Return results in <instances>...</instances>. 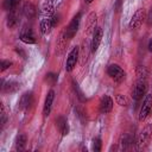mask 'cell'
Here are the masks:
<instances>
[{
    "instance_id": "cell-1",
    "label": "cell",
    "mask_w": 152,
    "mask_h": 152,
    "mask_svg": "<svg viewBox=\"0 0 152 152\" xmlns=\"http://www.w3.org/2000/svg\"><path fill=\"white\" fill-rule=\"evenodd\" d=\"M146 91H147V78L146 77H138V81L132 89V97L138 101L142 96L146 95Z\"/></svg>"
},
{
    "instance_id": "cell-2",
    "label": "cell",
    "mask_w": 152,
    "mask_h": 152,
    "mask_svg": "<svg viewBox=\"0 0 152 152\" xmlns=\"http://www.w3.org/2000/svg\"><path fill=\"white\" fill-rule=\"evenodd\" d=\"M80 21H81V13H77L72 18V20L70 21V24L68 25V27L65 28V31L63 33L65 39H71L76 34V32L78 30V26H80Z\"/></svg>"
},
{
    "instance_id": "cell-3",
    "label": "cell",
    "mask_w": 152,
    "mask_h": 152,
    "mask_svg": "<svg viewBox=\"0 0 152 152\" xmlns=\"http://www.w3.org/2000/svg\"><path fill=\"white\" fill-rule=\"evenodd\" d=\"M145 15H146L145 10H144V8H138V10L134 12V14L132 15L131 20H129V25H128L129 28H131V30H137V28H139V27L142 25L144 20H145Z\"/></svg>"
},
{
    "instance_id": "cell-4",
    "label": "cell",
    "mask_w": 152,
    "mask_h": 152,
    "mask_svg": "<svg viewBox=\"0 0 152 152\" xmlns=\"http://www.w3.org/2000/svg\"><path fill=\"white\" fill-rule=\"evenodd\" d=\"M107 74L116 82H122L126 78V72L118 64H110L107 68Z\"/></svg>"
},
{
    "instance_id": "cell-5",
    "label": "cell",
    "mask_w": 152,
    "mask_h": 152,
    "mask_svg": "<svg viewBox=\"0 0 152 152\" xmlns=\"http://www.w3.org/2000/svg\"><path fill=\"white\" fill-rule=\"evenodd\" d=\"M152 109V95H145V99L142 101V104L140 107V112H139V120L142 121L145 120Z\"/></svg>"
},
{
    "instance_id": "cell-6",
    "label": "cell",
    "mask_w": 152,
    "mask_h": 152,
    "mask_svg": "<svg viewBox=\"0 0 152 152\" xmlns=\"http://www.w3.org/2000/svg\"><path fill=\"white\" fill-rule=\"evenodd\" d=\"M151 135H152V125H146V126L141 129V132H140V134H139V137H138L137 145H138V148H139V150L142 148V147L147 144V141L150 140Z\"/></svg>"
},
{
    "instance_id": "cell-7",
    "label": "cell",
    "mask_w": 152,
    "mask_h": 152,
    "mask_svg": "<svg viewBox=\"0 0 152 152\" xmlns=\"http://www.w3.org/2000/svg\"><path fill=\"white\" fill-rule=\"evenodd\" d=\"M78 52H80L78 46H75L69 52L68 58H66V63H65V70L66 71H72L74 68L76 66V63H77V59H78Z\"/></svg>"
},
{
    "instance_id": "cell-8",
    "label": "cell",
    "mask_w": 152,
    "mask_h": 152,
    "mask_svg": "<svg viewBox=\"0 0 152 152\" xmlns=\"http://www.w3.org/2000/svg\"><path fill=\"white\" fill-rule=\"evenodd\" d=\"M20 40L25 44H34L36 43V37L33 33V30L31 27L24 26L20 31Z\"/></svg>"
},
{
    "instance_id": "cell-9",
    "label": "cell",
    "mask_w": 152,
    "mask_h": 152,
    "mask_svg": "<svg viewBox=\"0 0 152 152\" xmlns=\"http://www.w3.org/2000/svg\"><path fill=\"white\" fill-rule=\"evenodd\" d=\"M33 103V94L31 91H26L21 95L19 103H18V108L20 110H27Z\"/></svg>"
},
{
    "instance_id": "cell-10",
    "label": "cell",
    "mask_w": 152,
    "mask_h": 152,
    "mask_svg": "<svg viewBox=\"0 0 152 152\" xmlns=\"http://www.w3.org/2000/svg\"><path fill=\"white\" fill-rule=\"evenodd\" d=\"M57 2H58V0H46L42 6V14L44 17L51 18L55 14V10H56V6H57Z\"/></svg>"
},
{
    "instance_id": "cell-11",
    "label": "cell",
    "mask_w": 152,
    "mask_h": 152,
    "mask_svg": "<svg viewBox=\"0 0 152 152\" xmlns=\"http://www.w3.org/2000/svg\"><path fill=\"white\" fill-rule=\"evenodd\" d=\"M102 34L103 31L101 27H95L94 32H93V39H91V51L95 52L99 49V45L102 40Z\"/></svg>"
},
{
    "instance_id": "cell-12",
    "label": "cell",
    "mask_w": 152,
    "mask_h": 152,
    "mask_svg": "<svg viewBox=\"0 0 152 152\" xmlns=\"http://www.w3.org/2000/svg\"><path fill=\"white\" fill-rule=\"evenodd\" d=\"M112 109H113V100H112L110 96L104 95V96L101 99V101H100V110H101V113L107 114V113H109Z\"/></svg>"
},
{
    "instance_id": "cell-13",
    "label": "cell",
    "mask_w": 152,
    "mask_h": 152,
    "mask_svg": "<svg viewBox=\"0 0 152 152\" xmlns=\"http://www.w3.org/2000/svg\"><path fill=\"white\" fill-rule=\"evenodd\" d=\"M53 99H55V91H53V90H50V91L46 94L45 102H44V107H43V114H44V116H48V115L50 114Z\"/></svg>"
},
{
    "instance_id": "cell-14",
    "label": "cell",
    "mask_w": 152,
    "mask_h": 152,
    "mask_svg": "<svg viewBox=\"0 0 152 152\" xmlns=\"http://www.w3.org/2000/svg\"><path fill=\"white\" fill-rule=\"evenodd\" d=\"M56 127L59 129L62 135H68L69 134V124H68V120L64 116H58L56 119Z\"/></svg>"
},
{
    "instance_id": "cell-15",
    "label": "cell",
    "mask_w": 152,
    "mask_h": 152,
    "mask_svg": "<svg viewBox=\"0 0 152 152\" xmlns=\"http://www.w3.org/2000/svg\"><path fill=\"white\" fill-rule=\"evenodd\" d=\"M19 15L17 13V11H11L7 15V20H6V24H7V27L8 28H15L18 25H19Z\"/></svg>"
},
{
    "instance_id": "cell-16",
    "label": "cell",
    "mask_w": 152,
    "mask_h": 152,
    "mask_svg": "<svg viewBox=\"0 0 152 152\" xmlns=\"http://www.w3.org/2000/svg\"><path fill=\"white\" fill-rule=\"evenodd\" d=\"M39 27H40V32H42L43 34H48V33H50V32H51V30H52V27H53L51 18L44 17V18L40 20Z\"/></svg>"
},
{
    "instance_id": "cell-17",
    "label": "cell",
    "mask_w": 152,
    "mask_h": 152,
    "mask_svg": "<svg viewBox=\"0 0 152 152\" xmlns=\"http://www.w3.org/2000/svg\"><path fill=\"white\" fill-rule=\"evenodd\" d=\"M2 82V91L4 93H15L19 88H20V83L15 82V81H8L7 83H4Z\"/></svg>"
},
{
    "instance_id": "cell-18",
    "label": "cell",
    "mask_w": 152,
    "mask_h": 152,
    "mask_svg": "<svg viewBox=\"0 0 152 152\" xmlns=\"http://www.w3.org/2000/svg\"><path fill=\"white\" fill-rule=\"evenodd\" d=\"M23 13H24V15H25L27 19L34 18V17H36V13H37L34 5L31 4V2H26V4L24 5V7H23Z\"/></svg>"
},
{
    "instance_id": "cell-19",
    "label": "cell",
    "mask_w": 152,
    "mask_h": 152,
    "mask_svg": "<svg viewBox=\"0 0 152 152\" xmlns=\"http://www.w3.org/2000/svg\"><path fill=\"white\" fill-rule=\"evenodd\" d=\"M26 141H27V138L25 134H19L15 139V150L17 151H23L25 150V146H26Z\"/></svg>"
},
{
    "instance_id": "cell-20",
    "label": "cell",
    "mask_w": 152,
    "mask_h": 152,
    "mask_svg": "<svg viewBox=\"0 0 152 152\" xmlns=\"http://www.w3.org/2000/svg\"><path fill=\"white\" fill-rule=\"evenodd\" d=\"M20 1H21V0H5L4 4H2L4 10H5V11H8V12L14 11V10L17 8V6L19 5Z\"/></svg>"
},
{
    "instance_id": "cell-21",
    "label": "cell",
    "mask_w": 152,
    "mask_h": 152,
    "mask_svg": "<svg viewBox=\"0 0 152 152\" xmlns=\"http://www.w3.org/2000/svg\"><path fill=\"white\" fill-rule=\"evenodd\" d=\"M72 87H74V90L76 91V95H77L78 100H80L81 102H86V101H87V97L84 96L83 91L81 90V88H80L78 83H77V82H75V81H72Z\"/></svg>"
},
{
    "instance_id": "cell-22",
    "label": "cell",
    "mask_w": 152,
    "mask_h": 152,
    "mask_svg": "<svg viewBox=\"0 0 152 152\" xmlns=\"http://www.w3.org/2000/svg\"><path fill=\"white\" fill-rule=\"evenodd\" d=\"M95 23H96V14L93 12L88 17V25H87V31L88 32H90L91 30L94 32V30H95Z\"/></svg>"
},
{
    "instance_id": "cell-23",
    "label": "cell",
    "mask_w": 152,
    "mask_h": 152,
    "mask_svg": "<svg viewBox=\"0 0 152 152\" xmlns=\"http://www.w3.org/2000/svg\"><path fill=\"white\" fill-rule=\"evenodd\" d=\"M132 142H133V139H132V137L129 134H125L121 138V146H122V148H127Z\"/></svg>"
},
{
    "instance_id": "cell-24",
    "label": "cell",
    "mask_w": 152,
    "mask_h": 152,
    "mask_svg": "<svg viewBox=\"0 0 152 152\" xmlns=\"http://www.w3.org/2000/svg\"><path fill=\"white\" fill-rule=\"evenodd\" d=\"M57 80H58V76L53 72H49V74L45 75V81L49 82L50 84H55L57 82Z\"/></svg>"
},
{
    "instance_id": "cell-25",
    "label": "cell",
    "mask_w": 152,
    "mask_h": 152,
    "mask_svg": "<svg viewBox=\"0 0 152 152\" xmlns=\"http://www.w3.org/2000/svg\"><path fill=\"white\" fill-rule=\"evenodd\" d=\"M115 100H116L118 104H120V106H125V107L128 106V100H127L124 95H121V94H116Z\"/></svg>"
},
{
    "instance_id": "cell-26",
    "label": "cell",
    "mask_w": 152,
    "mask_h": 152,
    "mask_svg": "<svg viewBox=\"0 0 152 152\" xmlns=\"http://www.w3.org/2000/svg\"><path fill=\"white\" fill-rule=\"evenodd\" d=\"M101 147H102L101 139H100V138H94V139H93V151L100 152V151H101Z\"/></svg>"
},
{
    "instance_id": "cell-27",
    "label": "cell",
    "mask_w": 152,
    "mask_h": 152,
    "mask_svg": "<svg viewBox=\"0 0 152 152\" xmlns=\"http://www.w3.org/2000/svg\"><path fill=\"white\" fill-rule=\"evenodd\" d=\"M12 64H13V63H12L11 61H6V59H2V61H1V64H0V66H1V68H0L1 72H2V71H5L6 69H8V68H10Z\"/></svg>"
},
{
    "instance_id": "cell-28",
    "label": "cell",
    "mask_w": 152,
    "mask_h": 152,
    "mask_svg": "<svg viewBox=\"0 0 152 152\" xmlns=\"http://www.w3.org/2000/svg\"><path fill=\"white\" fill-rule=\"evenodd\" d=\"M6 119H7V115H6V113H5V108H4V106H1V125H2V126L5 125Z\"/></svg>"
},
{
    "instance_id": "cell-29",
    "label": "cell",
    "mask_w": 152,
    "mask_h": 152,
    "mask_svg": "<svg viewBox=\"0 0 152 152\" xmlns=\"http://www.w3.org/2000/svg\"><path fill=\"white\" fill-rule=\"evenodd\" d=\"M51 20H52V25H53V27L57 26L58 23H59V15H58V14H53V15L51 17Z\"/></svg>"
},
{
    "instance_id": "cell-30",
    "label": "cell",
    "mask_w": 152,
    "mask_h": 152,
    "mask_svg": "<svg viewBox=\"0 0 152 152\" xmlns=\"http://www.w3.org/2000/svg\"><path fill=\"white\" fill-rule=\"evenodd\" d=\"M15 51H17L18 53H20V55H21V57H23L24 59L26 58V53H25V52H24V51H23L21 49H15Z\"/></svg>"
},
{
    "instance_id": "cell-31",
    "label": "cell",
    "mask_w": 152,
    "mask_h": 152,
    "mask_svg": "<svg viewBox=\"0 0 152 152\" xmlns=\"http://www.w3.org/2000/svg\"><path fill=\"white\" fill-rule=\"evenodd\" d=\"M147 48H148V50H150V51L152 52V39H151V40L148 42V46H147Z\"/></svg>"
},
{
    "instance_id": "cell-32",
    "label": "cell",
    "mask_w": 152,
    "mask_h": 152,
    "mask_svg": "<svg viewBox=\"0 0 152 152\" xmlns=\"http://www.w3.org/2000/svg\"><path fill=\"white\" fill-rule=\"evenodd\" d=\"M86 1V4H90V2H93L94 0H84Z\"/></svg>"
}]
</instances>
